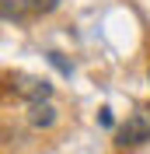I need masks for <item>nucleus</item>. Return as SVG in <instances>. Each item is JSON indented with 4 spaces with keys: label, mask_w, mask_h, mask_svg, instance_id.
Wrapping results in <instances>:
<instances>
[{
    "label": "nucleus",
    "mask_w": 150,
    "mask_h": 154,
    "mask_svg": "<svg viewBox=\"0 0 150 154\" xmlns=\"http://www.w3.org/2000/svg\"><path fill=\"white\" fill-rule=\"evenodd\" d=\"M32 7H38V11H56L59 0H32Z\"/></svg>",
    "instance_id": "423d86ee"
},
{
    "label": "nucleus",
    "mask_w": 150,
    "mask_h": 154,
    "mask_svg": "<svg viewBox=\"0 0 150 154\" xmlns=\"http://www.w3.org/2000/svg\"><path fill=\"white\" fill-rule=\"evenodd\" d=\"M10 88L21 98H28L32 105L49 102V95H52V84H49L46 77H32V74H10Z\"/></svg>",
    "instance_id": "f257e3e1"
},
{
    "label": "nucleus",
    "mask_w": 150,
    "mask_h": 154,
    "mask_svg": "<svg viewBox=\"0 0 150 154\" xmlns=\"http://www.w3.org/2000/svg\"><path fill=\"white\" fill-rule=\"evenodd\" d=\"M143 140H150V116L136 112V116H129V119L119 126L115 144L119 147H133V144H143Z\"/></svg>",
    "instance_id": "f03ea898"
},
{
    "label": "nucleus",
    "mask_w": 150,
    "mask_h": 154,
    "mask_svg": "<svg viewBox=\"0 0 150 154\" xmlns=\"http://www.w3.org/2000/svg\"><path fill=\"white\" fill-rule=\"evenodd\" d=\"M25 7H28V0H0L4 21H21V18H25Z\"/></svg>",
    "instance_id": "20e7f679"
},
{
    "label": "nucleus",
    "mask_w": 150,
    "mask_h": 154,
    "mask_svg": "<svg viewBox=\"0 0 150 154\" xmlns=\"http://www.w3.org/2000/svg\"><path fill=\"white\" fill-rule=\"evenodd\" d=\"M49 63H52V67H56L59 74H66V77H70V70H74V67H70V63H66L63 56H59V53H49Z\"/></svg>",
    "instance_id": "39448f33"
},
{
    "label": "nucleus",
    "mask_w": 150,
    "mask_h": 154,
    "mask_svg": "<svg viewBox=\"0 0 150 154\" xmlns=\"http://www.w3.org/2000/svg\"><path fill=\"white\" fill-rule=\"evenodd\" d=\"M32 126H52L56 123V109L49 105V102H38V105H32Z\"/></svg>",
    "instance_id": "7ed1b4c3"
}]
</instances>
